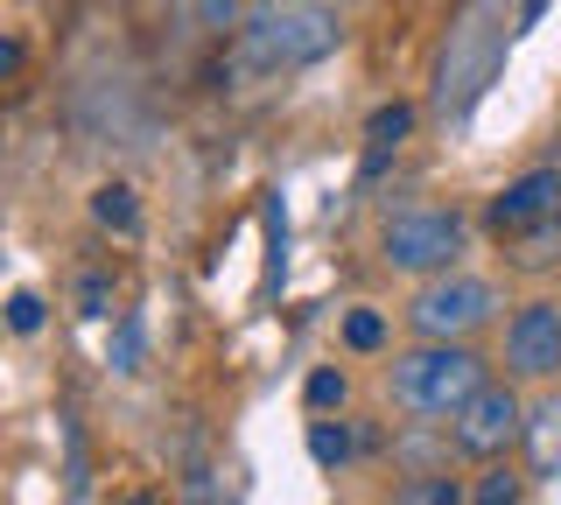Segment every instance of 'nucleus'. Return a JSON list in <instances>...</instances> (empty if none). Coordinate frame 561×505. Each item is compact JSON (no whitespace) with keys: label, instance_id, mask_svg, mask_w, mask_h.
I'll list each match as a JSON object with an SVG mask.
<instances>
[{"label":"nucleus","instance_id":"13","mask_svg":"<svg viewBox=\"0 0 561 505\" xmlns=\"http://www.w3.org/2000/svg\"><path fill=\"white\" fill-rule=\"evenodd\" d=\"M393 505H463V484L435 470V478H414V484H400V492H393Z\"/></svg>","mask_w":561,"mask_h":505},{"label":"nucleus","instance_id":"8","mask_svg":"<svg viewBox=\"0 0 561 505\" xmlns=\"http://www.w3.org/2000/svg\"><path fill=\"white\" fill-rule=\"evenodd\" d=\"M526 463H534V478H561V387H548L526 408Z\"/></svg>","mask_w":561,"mask_h":505},{"label":"nucleus","instance_id":"19","mask_svg":"<svg viewBox=\"0 0 561 505\" xmlns=\"http://www.w3.org/2000/svg\"><path fill=\"white\" fill-rule=\"evenodd\" d=\"M134 365H140V323L127 317V323H119V337H113V372H134Z\"/></svg>","mask_w":561,"mask_h":505},{"label":"nucleus","instance_id":"3","mask_svg":"<svg viewBox=\"0 0 561 505\" xmlns=\"http://www.w3.org/2000/svg\"><path fill=\"white\" fill-rule=\"evenodd\" d=\"M463 246H470L463 211H400V218H386V232H379V260L393 274H421V282L456 274Z\"/></svg>","mask_w":561,"mask_h":505},{"label":"nucleus","instance_id":"5","mask_svg":"<svg viewBox=\"0 0 561 505\" xmlns=\"http://www.w3.org/2000/svg\"><path fill=\"white\" fill-rule=\"evenodd\" d=\"M513 443H526V400L505 387V379H491V387L449 422V449L463 463H505Z\"/></svg>","mask_w":561,"mask_h":505},{"label":"nucleus","instance_id":"18","mask_svg":"<svg viewBox=\"0 0 561 505\" xmlns=\"http://www.w3.org/2000/svg\"><path fill=\"white\" fill-rule=\"evenodd\" d=\"M105 309H113V282H105V274H84L78 282V317H105Z\"/></svg>","mask_w":561,"mask_h":505},{"label":"nucleus","instance_id":"6","mask_svg":"<svg viewBox=\"0 0 561 505\" xmlns=\"http://www.w3.org/2000/svg\"><path fill=\"white\" fill-rule=\"evenodd\" d=\"M505 372L534 379V387L561 379V302L540 295V302L513 309V323H505Z\"/></svg>","mask_w":561,"mask_h":505},{"label":"nucleus","instance_id":"1","mask_svg":"<svg viewBox=\"0 0 561 505\" xmlns=\"http://www.w3.org/2000/svg\"><path fill=\"white\" fill-rule=\"evenodd\" d=\"M337 43H344L337 8H323V0H260L239 22V71L280 78V71H302V64L330 57Z\"/></svg>","mask_w":561,"mask_h":505},{"label":"nucleus","instance_id":"14","mask_svg":"<svg viewBox=\"0 0 561 505\" xmlns=\"http://www.w3.org/2000/svg\"><path fill=\"white\" fill-rule=\"evenodd\" d=\"M414 134V106H379L373 119H365V141L373 148H400Z\"/></svg>","mask_w":561,"mask_h":505},{"label":"nucleus","instance_id":"7","mask_svg":"<svg viewBox=\"0 0 561 505\" xmlns=\"http://www.w3.org/2000/svg\"><path fill=\"white\" fill-rule=\"evenodd\" d=\"M561 211V169H526V176H513L491 197V232L499 239H519V232H534V225H548Z\"/></svg>","mask_w":561,"mask_h":505},{"label":"nucleus","instance_id":"16","mask_svg":"<svg viewBox=\"0 0 561 505\" xmlns=\"http://www.w3.org/2000/svg\"><path fill=\"white\" fill-rule=\"evenodd\" d=\"M344 344H351V352H379V344H386V317H379V309H351V317H344Z\"/></svg>","mask_w":561,"mask_h":505},{"label":"nucleus","instance_id":"11","mask_svg":"<svg viewBox=\"0 0 561 505\" xmlns=\"http://www.w3.org/2000/svg\"><path fill=\"white\" fill-rule=\"evenodd\" d=\"M309 457L323 470H344L351 463V428L344 422H309Z\"/></svg>","mask_w":561,"mask_h":505},{"label":"nucleus","instance_id":"17","mask_svg":"<svg viewBox=\"0 0 561 505\" xmlns=\"http://www.w3.org/2000/svg\"><path fill=\"white\" fill-rule=\"evenodd\" d=\"M8 330H14V337H35V330H43V295H35V288L8 295Z\"/></svg>","mask_w":561,"mask_h":505},{"label":"nucleus","instance_id":"2","mask_svg":"<svg viewBox=\"0 0 561 505\" xmlns=\"http://www.w3.org/2000/svg\"><path fill=\"white\" fill-rule=\"evenodd\" d=\"M484 387H491V372L470 344H414V352H400L386 365V393L414 422H456Z\"/></svg>","mask_w":561,"mask_h":505},{"label":"nucleus","instance_id":"10","mask_svg":"<svg viewBox=\"0 0 561 505\" xmlns=\"http://www.w3.org/2000/svg\"><path fill=\"white\" fill-rule=\"evenodd\" d=\"M513 260H519V267H548V260H561V211L548 225H534V232H519L513 239Z\"/></svg>","mask_w":561,"mask_h":505},{"label":"nucleus","instance_id":"15","mask_svg":"<svg viewBox=\"0 0 561 505\" xmlns=\"http://www.w3.org/2000/svg\"><path fill=\"white\" fill-rule=\"evenodd\" d=\"M302 400H309L316 414H330V408H344V400H351V379L337 372V365H323V372H309V387H302Z\"/></svg>","mask_w":561,"mask_h":505},{"label":"nucleus","instance_id":"4","mask_svg":"<svg viewBox=\"0 0 561 505\" xmlns=\"http://www.w3.org/2000/svg\"><path fill=\"white\" fill-rule=\"evenodd\" d=\"M491 309H499L491 282H478V274H435L408 302V330L421 344H463L470 330L491 323Z\"/></svg>","mask_w":561,"mask_h":505},{"label":"nucleus","instance_id":"20","mask_svg":"<svg viewBox=\"0 0 561 505\" xmlns=\"http://www.w3.org/2000/svg\"><path fill=\"white\" fill-rule=\"evenodd\" d=\"M197 22H204V28H218V36H225V28H239L245 14H239V0H197Z\"/></svg>","mask_w":561,"mask_h":505},{"label":"nucleus","instance_id":"9","mask_svg":"<svg viewBox=\"0 0 561 505\" xmlns=\"http://www.w3.org/2000/svg\"><path fill=\"white\" fill-rule=\"evenodd\" d=\"M92 218L105 225V232L134 239V232H140V204H134V190H127V183H99V190H92Z\"/></svg>","mask_w":561,"mask_h":505},{"label":"nucleus","instance_id":"21","mask_svg":"<svg viewBox=\"0 0 561 505\" xmlns=\"http://www.w3.org/2000/svg\"><path fill=\"white\" fill-rule=\"evenodd\" d=\"M540 14H548V0H526V8H519V28H534Z\"/></svg>","mask_w":561,"mask_h":505},{"label":"nucleus","instance_id":"12","mask_svg":"<svg viewBox=\"0 0 561 505\" xmlns=\"http://www.w3.org/2000/svg\"><path fill=\"white\" fill-rule=\"evenodd\" d=\"M519 492H526V478L513 463H491L484 478H478V492H470V505H519Z\"/></svg>","mask_w":561,"mask_h":505}]
</instances>
